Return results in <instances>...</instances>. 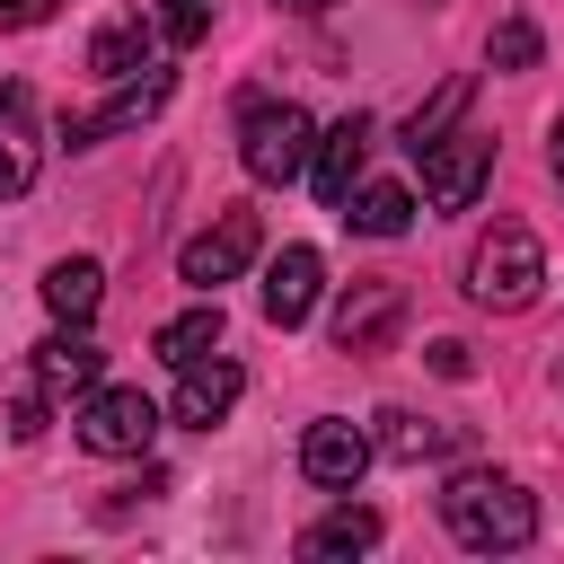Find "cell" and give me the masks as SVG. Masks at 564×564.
Instances as JSON below:
<instances>
[{
  "label": "cell",
  "instance_id": "obj_20",
  "mask_svg": "<svg viewBox=\"0 0 564 564\" xmlns=\"http://www.w3.org/2000/svg\"><path fill=\"white\" fill-rule=\"evenodd\" d=\"M467 97H476V79H467V70H458V79H441V88H432V106H414V115H405V150L423 159L432 141H449V132H458V115H467Z\"/></svg>",
  "mask_w": 564,
  "mask_h": 564
},
{
  "label": "cell",
  "instance_id": "obj_22",
  "mask_svg": "<svg viewBox=\"0 0 564 564\" xmlns=\"http://www.w3.org/2000/svg\"><path fill=\"white\" fill-rule=\"evenodd\" d=\"M485 62H494V70H529V62H538V26H529V18H502L494 44H485Z\"/></svg>",
  "mask_w": 564,
  "mask_h": 564
},
{
  "label": "cell",
  "instance_id": "obj_14",
  "mask_svg": "<svg viewBox=\"0 0 564 564\" xmlns=\"http://www.w3.org/2000/svg\"><path fill=\"white\" fill-rule=\"evenodd\" d=\"M97 370H106V352H97V335H88V326H62V335H44V344H35V379H44L53 397H88V388H97Z\"/></svg>",
  "mask_w": 564,
  "mask_h": 564
},
{
  "label": "cell",
  "instance_id": "obj_12",
  "mask_svg": "<svg viewBox=\"0 0 564 564\" xmlns=\"http://www.w3.org/2000/svg\"><path fill=\"white\" fill-rule=\"evenodd\" d=\"M317 291H326V264H317V247H282V256L264 264V317H273V326H308Z\"/></svg>",
  "mask_w": 564,
  "mask_h": 564
},
{
  "label": "cell",
  "instance_id": "obj_10",
  "mask_svg": "<svg viewBox=\"0 0 564 564\" xmlns=\"http://www.w3.org/2000/svg\"><path fill=\"white\" fill-rule=\"evenodd\" d=\"M361 467H370V432H361V423H344V414L308 423V441H300V476H308V485L352 494V485H361Z\"/></svg>",
  "mask_w": 564,
  "mask_h": 564
},
{
  "label": "cell",
  "instance_id": "obj_27",
  "mask_svg": "<svg viewBox=\"0 0 564 564\" xmlns=\"http://www.w3.org/2000/svg\"><path fill=\"white\" fill-rule=\"evenodd\" d=\"M273 9H291V18H326L335 0H273Z\"/></svg>",
  "mask_w": 564,
  "mask_h": 564
},
{
  "label": "cell",
  "instance_id": "obj_2",
  "mask_svg": "<svg viewBox=\"0 0 564 564\" xmlns=\"http://www.w3.org/2000/svg\"><path fill=\"white\" fill-rule=\"evenodd\" d=\"M308 150H317V123H308L291 97H247V106H238V159H247L256 185L308 176Z\"/></svg>",
  "mask_w": 564,
  "mask_h": 564
},
{
  "label": "cell",
  "instance_id": "obj_3",
  "mask_svg": "<svg viewBox=\"0 0 564 564\" xmlns=\"http://www.w3.org/2000/svg\"><path fill=\"white\" fill-rule=\"evenodd\" d=\"M538 282H546V247H538V229L494 220V229L476 238V256H467V300H476V308H529Z\"/></svg>",
  "mask_w": 564,
  "mask_h": 564
},
{
  "label": "cell",
  "instance_id": "obj_21",
  "mask_svg": "<svg viewBox=\"0 0 564 564\" xmlns=\"http://www.w3.org/2000/svg\"><path fill=\"white\" fill-rule=\"evenodd\" d=\"M370 546H379V511H361V502H344L317 529H300V555H370Z\"/></svg>",
  "mask_w": 564,
  "mask_h": 564
},
{
  "label": "cell",
  "instance_id": "obj_17",
  "mask_svg": "<svg viewBox=\"0 0 564 564\" xmlns=\"http://www.w3.org/2000/svg\"><path fill=\"white\" fill-rule=\"evenodd\" d=\"M370 449H388L397 467H423V458H441V449H458V423H423V414H405V405H388L379 414V441Z\"/></svg>",
  "mask_w": 564,
  "mask_h": 564
},
{
  "label": "cell",
  "instance_id": "obj_16",
  "mask_svg": "<svg viewBox=\"0 0 564 564\" xmlns=\"http://www.w3.org/2000/svg\"><path fill=\"white\" fill-rule=\"evenodd\" d=\"M97 300H106V273H97V256H62V264L44 273V308H53L62 326H88V317H97Z\"/></svg>",
  "mask_w": 564,
  "mask_h": 564
},
{
  "label": "cell",
  "instance_id": "obj_1",
  "mask_svg": "<svg viewBox=\"0 0 564 564\" xmlns=\"http://www.w3.org/2000/svg\"><path fill=\"white\" fill-rule=\"evenodd\" d=\"M441 529H449L467 555H511V546L538 538V502H529V485L467 467V476L441 485Z\"/></svg>",
  "mask_w": 564,
  "mask_h": 564
},
{
  "label": "cell",
  "instance_id": "obj_13",
  "mask_svg": "<svg viewBox=\"0 0 564 564\" xmlns=\"http://www.w3.org/2000/svg\"><path fill=\"white\" fill-rule=\"evenodd\" d=\"M361 167H370V115L352 106V115L308 150V176H317V194H326V203H344V194L361 185Z\"/></svg>",
  "mask_w": 564,
  "mask_h": 564
},
{
  "label": "cell",
  "instance_id": "obj_28",
  "mask_svg": "<svg viewBox=\"0 0 564 564\" xmlns=\"http://www.w3.org/2000/svg\"><path fill=\"white\" fill-rule=\"evenodd\" d=\"M555 176H564V123H555Z\"/></svg>",
  "mask_w": 564,
  "mask_h": 564
},
{
  "label": "cell",
  "instance_id": "obj_18",
  "mask_svg": "<svg viewBox=\"0 0 564 564\" xmlns=\"http://www.w3.org/2000/svg\"><path fill=\"white\" fill-rule=\"evenodd\" d=\"M150 35H159V26H141V18H106V26L88 35V70H97V79H132V70L150 62Z\"/></svg>",
  "mask_w": 564,
  "mask_h": 564
},
{
  "label": "cell",
  "instance_id": "obj_11",
  "mask_svg": "<svg viewBox=\"0 0 564 564\" xmlns=\"http://www.w3.org/2000/svg\"><path fill=\"white\" fill-rule=\"evenodd\" d=\"M35 167H44L35 97H26L18 79H0V203H9V194H26V185H35Z\"/></svg>",
  "mask_w": 564,
  "mask_h": 564
},
{
  "label": "cell",
  "instance_id": "obj_26",
  "mask_svg": "<svg viewBox=\"0 0 564 564\" xmlns=\"http://www.w3.org/2000/svg\"><path fill=\"white\" fill-rule=\"evenodd\" d=\"M62 0H0V26H44Z\"/></svg>",
  "mask_w": 564,
  "mask_h": 564
},
{
  "label": "cell",
  "instance_id": "obj_19",
  "mask_svg": "<svg viewBox=\"0 0 564 564\" xmlns=\"http://www.w3.org/2000/svg\"><path fill=\"white\" fill-rule=\"evenodd\" d=\"M203 352H220V300H212V291H203L185 317L159 326V361H167V370H185V361H203Z\"/></svg>",
  "mask_w": 564,
  "mask_h": 564
},
{
  "label": "cell",
  "instance_id": "obj_24",
  "mask_svg": "<svg viewBox=\"0 0 564 564\" xmlns=\"http://www.w3.org/2000/svg\"><path fill=\"white\" fill-rule=\"evenodd\" d=\"M44 405H53V388H44V379H35V388H18V405H9V432H18V441H35V432H44Z\"/></svg>",
  "mask_w": 564,
  "mask_h": 564
},
{
  "label": "cell",
  "instance_id": "obj_7",
  "mask_svg": "<svg viewBox=\"0 0 564 564\" xmlns=\"http://www.w3.org/2000/svg\"><path fill=\"white\" fill-rule=\"evenodd\" d=\"M414 167H423V194H432V212H467V203L485 194V176H494V141L458 123V132H449V141H432Z\"/></svg>",
  "mask_w": 564,
  "mask_h": 564
},
{
  "label": "cell",
  "instance_id": "obj_23",
  "mask_svg": "<svg viewBox=\"0 0 564 564\" xmlns=\"http://www.w3.org/2000/svg\"><path fill=\"white\" fill-rule=\"evenodd\" d=\"M159 35L167 44H203L212 35V0H159Z\"/></svg>",
  "mask_w": 564,
  "mask_h": 564
},
{
  "label": "cell",
  "instance_id": "obj_5",
  "mask_svg": "<svg viewBox=\"0 0 564 564\" xmlns=\"http://www.w3.org/2000/svg\"><path fill=\"white\" fill-rule=\"evenodd\" d=\"M397 326H405V282H388V273L344 282V300H335V352L370 361V352L397 344Z\"/></svg>",
  "mask_w": 564,
  "mask_h": 564
},
{
  "label": "cell",
  "instance_id": "obj_25",
  "mask_svg": "<svg viewBox=\"0 0 564 564\" xmlns=\"http://www.w3.org/2000/svg\"><path fill=\"white\" fill-rule=\"evenodd\" d=\"M432 370H441V379H467V370H476V352H467L458 335H441V344H432Z\"/></svg>",
  "mask_w": 564,
  "mask_h": 564
},
{
  "label": "cell",
  "instance_id": "obj_4",
  "mask_svg": "<svg viewBox=\"0 0 564 564\" xmlns=\"http://www.w3.org/2000/svg\"><path fill=\"white\" fill-rule=\"evenodd\" d=\"M150 441H159V405L141 388H88V405H79L88 458H150Z\"/></svg>",
  "mask_w": 564,
  "mask_h": 564
},
{
  "label": "cell",
  "instance_id": "obj_15",
  "mask_svg": "<svg viewBox=\"0 0 564 564\" xmlns=\"http://www.w3.org/2000/svg\"><path fill=\"white\" fill-rule=\"evenodd\" d=\"M335 212H344V229H361V238H405V229H414V194H405V185H352Z\"/></svg>",
  "mask_w": 564,
  "mask_h": 564
},
{
  "label": "cell",
  "instance_id": "obj_6",
  "mask_svg": "<svg viewBox=\"0 0 564 564\" xmlns=\"http://www.w3.org/2000/svg\"><path fill=\"white\" fill-rule=\"evenodd\" d=\"M167 88H176V70L141 62L132 79H115V88H106V106H88V115H62V141H70V150H88V141H106V132H132V123H150V115L167 106Z\"/></svg>",
  "mask_w": 564,
  "mask_h": 564
},
{
  "label": "cell",
  "instance_id": "obj_8",
  "mask_svg": "<svg viewBox=\"0 0 564 564\" xmlns=\"http://www.w3.org/2000/svg\"><path fill=\"white\" fill-rule=\"evenodd\" d=\"M256 247H264V229H256V212H220L203 238H185V256H176V273L194 282V291H220V282H238L247 264H256Z\"/></svg>",
  "mask_w": 564,
  "mask_h": 564
},
{
  "label": "cell",
  "instance_id": "obj_9",
  "mask_svg": "<svg viewBox=\"0 0 564 564\" xmlns=\"http://www.w3.org/2000/svg\"><path fill=\"white\" fill-rule=\"evenodd\" d=\"M247 397V370L229 361V352H203V361H185L176 370V423L185 432H212V423H229V405Z\"/></svg>",
  "mask_w": 564,
  "mask_h": 564
}]
</instances>
